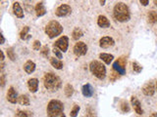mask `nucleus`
<instances>
[{"label":"nucleus","instance_id":"2","mask_svg":"<svg viewBox=\"0 0 157 117\" xmlns=\"http://www.w3.org/2000/svg\"><path fill=\"white\" fill-rule=\"evenodd\" d=\"M43 84L44 87L50 92H56L61 87V80L58 76H56L53 73H45L43 77Z\"/></svg>","mask_w":157,"mask_h":117},{"label":"nucleus","instance_id":"22","mask_svg":"<svg viewBox=\"0 0 157 117\" xmlns=\"http://www.w3.org/2000/svg\"><path fill=\"white\" fill-rule=\"evenodd\" d=\"M18 102L21 106H30V99L26 95H21L18 99Z\"/></svg>","mask_w":157,"mask_h":117},{"label":"nucleus","instance_id":"39","mask_svg":"<svg viewBox=\"0 0 157 117\" xmlns=\"http://www.w3.org/2000/svg\"><path fill=\"white\" fill-rule=\"evenodd\" d=\"M0 37H1V42H0V44H4V42H5V38H4V35L2 32H1V34H0Z\"/></svg>","mask_w":157,"mask_h":117},{"label":"nucleus","instance_id":"24","mask_svg":"<svg viewBox=\"0 0 157 117\" xmlns=\"http://www.w3.org/2000/svg\"><path fill=\"white\" fill-rule=\"evenodd\" d=\"M74 94V88L71 84H67L65 86V95L67 98H71Z\"/></svg>","mask_w":157,"mask_h":117},{"label":"nucleus","instance_id":"34","mask_svg":"<svg viewBox=\"0 0 157 117\" xmlns=\"http://www.w3.org/2000/svg\"><path fill=\"white\" fill-rule=\"evenodd\" d=\"M40 45H41V44H40V42L39 41V40H35V43H34V46H32V47H34L35 50H39Z\"/></svg>","mask_w":157,"mask_h":117},{"label":"nucleus","instance_id":"20","mask_svg":"<svg viewBox=\"0 0 157 117\" xmlns=\"http://www.w3.org/2000/svg\"><path fill=\"white\" fill-rule=\"evenodd\" d=\"M99 58H100L106 64H110L111 62L113 61L114 57H113V55H110V54L101 53L100 55H99Z\"/></svg>","mask_w":157,"mask_h":117},{"label":"nucleus","instance_id":"31","mask_svg":"<svg viewBox=\"0 0 157 117\" xmlns=\"http://www.w3.org/2000/svg\"><path fill=\"white\" fill-rule=\"evenodd\" d=\"M7 55H8L9 59H10L11 61H15L16 56H15V53H14L13 48H8V49H7Z\"/></svg>","mask_w":157,"mask_h":117},{"label":"nucleus","instance_id":"9","mask_svg":"<svg viewBox=\"0 0 157 117\" xmlns=\"http://www.w3.org/2000/svg\"><path fill=\"white\" fill-rule=\"evenodd\" d=\"M115 44V41L112 37H109V36H104L102 37L99 41V45H100L101 48L103 49H107V48H110V47L114 46Z\"/></svg>","mask_w":157,"mask_h":117},{"label":"nucleus","instance_id":"40","mask_svg":"<svg viewBox=\"0 0 157 117\" xmlns=\"http://www.w3.org/2000/svg\"><path fill=\"white\" fill-rule=\"evenodd\" d=\"M0 54H1V64L4 63V54H3V51H0Z\"/></svg>","mask_w":157,"mask_h":117},{"label":"nucleus","instance_id":"18","mask_svg":"<svg viewBox=\"0 0 157 117\" xmlns=\"http://www.w3.org/2000/svg\"><path fill=\"white\" fill-rule=\"evenodd\" d=\"M113 69L120 75H125L126 74V68H124L123 66H121L120 63L118 61H116L115 63L113 64Z\"/></svg>","mask_w":157,"mask_h":117},{"label":"nucleus","instance_id":"5","mask_svg":"<svg viewBox=\"0 0 157 117\" xmlns=\"http://www.w3.org/2000/svg\"><path fill=\"white\" fill-rule=\"evenodd\" d=\"M63 32V27L58 21H51L47 23L45 27V33L49 36V38H54L58 35H60Z\"/></svg>","mask_w":157,"mask_h":117},{"label":"nucleus","instance_id":"42","mask_svg":"<svg viewBox=\"0 0 157 117\" xmlns=\"http://www.w3.org/2000/svg\"><path fill=\"white\" fill-rule=\"evenodd\" d=\"M100 4H101V5H104V4H105V0H101Z\"/></svg>","mask_w":157,"mask_h":117},{"label":"nucleus","instance_id":"4","mask_svg":"<svg viewBox=\"0 0 157 117\" xmlns=\"http://www.w3.org/2000/svg\"><path fill=\"white\" fill-rule=\"evenodd\" d=\"M89 69L91 73L98 79L103 80L106 76V68L104 64L98 61H92L89 64Z\"/></svg>","mask_w":157,"mask_h":117},{"label":"nucleus","instance_id":"27","mask_svg":"<svg viewBox=\"0 0 157 117\" xmlns=\"http://www.w3.org/2000/svg\"><path fill=\"white\" fill-rule=\"evenodd\" d=\"M30 31V27H25L23 28V30L21 31L20 33V37H21V39H27V35H28V32Z\"/></svg>","mask_w":157,"mask_h":117},{"label":"nucleus","instance_id":"32","mask_svg":"<svg viewBox=\"0 0 157 117\" xmlns=\"http://www.w3.org/2000/svg\"><path fill=\"white\" fill-rule=\"evenodd\" d=\"M53 53L55 54V56H56L59 60L62 59V53H61V51H60V50H59L58 48H56V47H53Z\"/></svg>","mask_w":157,"mask_h":117},{"label":"nucleus","instance_id":"45","mask_svg":"<svg viewBox=\"0 0 157 117\" xmlns=\"http://www.w3.org/2000/svg\"><path fill=\"white\" fill-rule=\"evenodd\" d=\"M156 90H157V82H156Z\"/></svg>","mask_w":157,"mask_h":117},{"label":"nucleus","instance_id":"12","mask_svg":"<svg viewBox=\"0 0 157 117\" xmlns=\"http://www.w3.org/2000/svg\"><path fill=\"white\" fill-rule=\"evenodd\" d=\"M131 102H132V106H133V107H134V110L137 112L139 115H141V114L143 113V110H142L141 106H140V102H139V100H137L135 97L133 96L132 99H131Z\"/></svg>","mask_w":157,"mask_h":117},{"label":"nucleus","instance_id":"44","mask_svg":"<svg viewBox=\"0 0 157 117\" xmlns=\"http://www.w3.org/2000/svg\"><path fill=\"white\" fill-rule=\"evenodd\" d=\"M153 3L155 4V5L157 6V0H154V1H153Z\"/></svg>","mask_w":157,"mask_h":117},{"label":"nucleus","instance_id":"25","mask_svg":"<svg viewBox=\"0 0 157 117\" xmlns=\"http://www.w3.org/2000/svg\"><path fill=\"white\" fill-rule=\"evenodd\" d=\"M148 21L151 23H154L157 21V12L155 11H151L148 13Z\"/></svg>","mask_w":157,"mask_h":117},{"label":"nucleus","instance_id":"19","mask_svg":"<svg viewBox=\"0 0 157 117\" xmlns=\"http://www.w3.org/2000/svg\"><path fill=\"white\" fill-rule=\"evenodd\" d=\"M24 69H25L26 72L28 73V74H30V73H32L35 71V64L32 61H28L27 63L24 64Z\"/></svg>","mask_w":157,"mask_h":117},{"label":"nucleus","instance_id":"26","mask_svg":"<svg viewBox=\"0 0 157 117\" xmlns=\"http://www.w3.org/2000/svg\"><path fill=\"white\" fill-rule=\"evenodd\" d=\"M133 69H134L135 73H139L141 72L142 70V66H140L139 63H137V62H134V63H133Z\"/></svg>","mask_w":157,"mask_h":117},{"label":"nucleus","instance_id":"13","mask_svg":"<svg viewBox=\"0 0 157 117\" xmlns=\"http://www.w3.org/2000/svg\"><path fill=\"white\" fill-rule=\"evenodd\" d=\"M97 25L102 28H107L110 27V21L105 16L100 15L98 17V20H97Z\"/></svg>","mask_w":157,"mask_h":117},{"label":"nucleus","instance_id":"1","mask_svg":"<svg viewBox=\"0 0 157 117\" xmlns=\"http://www.w3.org/2000/svg\"><path fill=\"white\" fill-rule=\"evenodd\" d=\"M113 16L115 18V20L124 23V21H127L130 20L131 18V13L130 9L126 4L122 3V2H119L115 5L113 10Z\"/></svg>","mask_w":157,"mask_h":117},{"label":"nucleus","instance_id":"30","mask_svg":"<svg viewBox=\"0 0 157 117\" xmlns=\"http://www.w3.org/2000/svg\"><path fill=\"white\" fill-rule=\"evenodd\" d=\"M40 54H41L44 58H47V57L49 56V48H48L47 45H45V46L42 47L41 51H40Z\"/></svg>","mask_w":157,"mask_h":117},{"label":"nucleus","instance_id":"3","mask_svg":"<svg viewBox=\"0 0 157 117\" xmlns=\"http://www.w3.org/2000/svg\"><path fill=\"white\" fill-rule=\"evenodd\" d=\"M62 113H64V106L60 101L52 100V101L48 102V106H47V116L58 117Z\"/></svg>","mask_w":157,"mask_h":117},{"label":"nucleus","instance_id":"41","mask_svg":"<svg viewBox=\"0 0 157 117\" xmlns=\"http://www.w3.org/2000/svg\"><path fill=\"white\" fill-rule=\"evenodd\" d=\"M149 117H157V113H156V112H154V113H152Z\"/></svg>","mask_w":157,"mask_h":117},{"label":"nucleus","instance_id":"10","mask_svg":"<svg viewBox=\"0 0 157 117\" xmlns=\"http://www.w3.org/2000/svg\"><path fill=\"white\" fill-rule=\"evenodd\" d=\"M18 99L19 97L16 90L13 87H10L8 92H7V100H8V102H10L11 104H16L18 102Z\"/></svg>","mask_w":157,"mask_h":117},{"label":"nucleus","instance_id":"6","mask_svg":"<svg viewBox=\"0 0 157 117\" xmlns=\"http://www.w3.org/2000/svg\"><path fill=\"white\" fill-rule=\"evenodd\" d=\"M69 46V38L67 36H62L54 43V47L58 48L61 52H66Z\"/></svg>","mask_w":157,"mask_h":117},{"label":"nucleus","instance_id":"11","mask_svg":"<svg viewBox=\"0 0 157 117\" xmlns=\"http://www.w3.org/2000/svg\"><path fill=\"white\" fill-rule=\"evenodd\" d=\"M142 92L145 96H153L154 93H155V87H154V84L152 82H148L146 83L145 85L142 87Z\"/></svg>","mask_w":157,"mask_h":117},{"label":"nucleus","instance_id":"21","mask_svg":"<svg viewBox=\"0 0 157 117\" xmlns=\"http://www.w3.org/2000/svg\"><path fill=\"white\" fill-rule=\"evenodd\" d=\"M50 63L52 66H54L56 69H61L63 68V63L60 61L59 59H56V58H50Z\"/></svg>","mask_w":157,"mask_h":117},{"label":"nucleus","instance_id":"16","mask_svg":"<svg viewBox=\"0 0 157 117\" xmlns=\"http://www.w3.org/2000/svg\"><path fill=\"white\" fill-rule=\"evenodd\" d=\"M13 10H14V14L16 15V17H18V18H20V19L24 18L23 9H22V7L20 6V3H19V2H15V3L13 4Z\"/></svg>","mask_w":157,"mask_h":117},{"label":"nucleus","instance_id":"8","mask_svg":"<svg viewBox=\"0 0 157 117\" xmlns=\"http://www.w3.org/2000/svg\"><path fill=\"white\" fill-rule=\"evenodd\" d=\"M71 11H72L71 6H69L68 4H62V5H60L57 8L55 13L58 17H65L69 15L71 13Z\"/></svg>","mask_w":157,"mask_h":117},{"label":"nucleus","instance_id":"7","mask_svg":"<svg viewBox=\"0 0 157 117\" xmlns=\"http://www.w3.org/2000/svg\"><path fill=\"white\" fill-rule=\"evenodd\" d=\"M87 52V46L85 45V43L78 41L76 43V45L74 46V53L77 57L85 56Z\"/></svg>","mask_w":157,"mask_h":117},{"label":"nucleus","instance_id":"43","mask_svg":"<svg viewBox=\"0 0 157 117\" xmlns=\"http://www.w3.org/2000/svg\"><path fill=\"white\" fill-rule=\"evenodd\" d=\"M58 117H66V116H65V114H64V113H62V114H60V115H59Z\"/></svg>","mask_w":157,"mask_h":117},{"label":"nucleus","instance_id":"15","mask_svg":"<svg viewBox=\"0 0 157 117\" xmlns=\"http://www.w3.org/2000/svg\"><path fill=\"white\" fill-rule=\"evenodd\" d=\"M28 86L30 92L35 93L37 91V88H39V80H37V78H32V79L28 80Z\"/></svg>","mask_w":157,"mask_h":117},{"label":"nucleus","instance_id":"29","mask_svg":"<svg viewBox=\"0 0 157 117\" xmlns=\"http://www.w3.org/2000/svg\"><path fill=\"white\" fill-rule=\"evenodd\" d=\"M121 109H122L123 112H129L130 111V106L126 101H123L122 104H121Z\"/></svg>","mask_w":157,"mask_h":117},{"label":"nucleus","instance_id":"28","mask_svg":"<svg viewBox=\"0 0 157 117\" xmlns=\"http://www.w3.org/2000/svg\"><path fill=\"white\" fill-rule=\"evenodd\" d=\"M78 111H80V106H77V104H75L74 107H73V109L70 112V116L71 117H77Z\"/></svg>","mask_w":157,"mask_h":117},{"label":"nucleus","instance_id":"23","mask_svg":"<svg viewBox=\"0 0 157 117\" xmlns=\"http://www.w3.org/2000/svg\"><path fill=\"white\" fill-rule=\"evenodd\" d=\"M72 35H73V39H75V40H78V38H81V37L83 36V35H84V32L82 31V29H81V28L76 27L75 29L73 30Z\"/></svg>","mask_w":157,"mask_h":117},{"label":"nucleus","instance_id":"37","mask_svg":"<svg viewBox=\"0 0 157 117\" xmlns=\"http://www.w3.org/2000/svg\"><path fill=\"white\" fill-rule=\"evenodd\" d=\"M87 115H89V117H95L94 111H93V109H92L91 107H89V110H87Z\"/></svg>","mask_w":157,"mask_h":117},{"label":"nucleus","instance_id":"35","mask_svg":"<svg viewBox=\"0 0 157 117\" xmlns=\"http://www.w3.org/2000/svg\"><path fill=\"white\" fill-rule=\"evenodd\" d=\"M0 82H1V87H4L5 85V74L3 72L1 73V78H0Z\"/></svg>","mask_w":157,"mask_h":117},{"label":"nucleus","instance_id":"36","mask_svg":"<svg viewBox=\"0 0 157 117\" xmlns=\"http://www.w3.org/2000/svg\"><path fill=\"white\" fill-rule=\"evenodd\" d=\"M118 62H119V63H120L121 66H124V68H125V66H126V64H127V61H126V59H125V58H123V57H122V58H120V59L118 60Z\"/></svg>","mask_w":157,"mask_h":117},{"label":"nucleus","instance_id":"33","mask_svg":"<svg viewBox=\"0 0 157 117\" xmlns=\"http://www.w3.org/2000/svg\"><path fill=\"white\" fill-rule=\"evenodd\" d=\"M16 117H28V113L22 110H18L16 113Z\"/></svg>","mask_w":157,"mask_h":117},{"label":"nucleus","instance_id":"14","mask_svg":"<svg viewBox=\"0 0 157 117\" xmlns=\"http://www.w3.org/2000/svg\"><path fill=\"white\" fill-rule=\"evenodd\" d=\"M82 92H83V95H84L85 97L90 98V97H92V95H93V88L91 87V85L90 84H85V85L83 86Z\"/></svg>","mask_w":157,"mask_h":117},{"label":"nucleus","instance_id":"17","mask_svg":"<svg viewBox=\"0 0 157 117\" xmlns=\"http://www.w3.org/2000/svg\"><path fill=\"white\" fill-rule=\"evenodd\" d=\"M35 13H37V17H42L43 15H45L46 9H45L42 2H39V3L37 4V6H35Z\"/></svg>","mask_w":157,"mask_h":117},{"label":"nucleus","instance_id":"38","mask_svg":"<svg viewBox=\"0 0 157 117\" xmlns=\"http://www.w3.org/2000/svg\"><path fill=\"white\" fill-rule=\"evenodd\" d=\"M139 2H140V4H142V5H143V6H146L147 4L149 3V1H148V0H140Z\"/></svg>","mask_w":157,"mask_h":117}]
</instances>
